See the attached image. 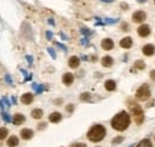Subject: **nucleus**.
<instances>
[{
    "instance_id": "19",
    "label": "nucleus",
    "mask_w": 155,
    "mask_h": 147,
    "mask_svg": "<svg viewBox=\"0 0 155 147\" xmlns=\"http://www.w3.org/2000/svg\"><path fill=\"white\" fill-rule=\"evenodd\" d=\"M31 116H32V119H36V120H39V119H42V116H43V110L42 109H34L32 111H31Z\"/></svg>"
},
{
    "instance_id": "3",
    "label": "nucleus",
    "mask_w": 155,
    "mask_h": 147,
    "mask_svg": "<svg viewBox=\"0 0 155 147\" xmlns=\"http://www.w3.org/2000/svg\"><path fill=\"white\" fill-rule=\"evenodd\" d=\"M129 108H130V114L133 115L135 123H136V125H142L143 121H145V113H143V109H142L139 104H136V103H131V104L129 105Z\"/></svg>"
},
{
    "instance_id": "26",
    "label": "nucleus",
    "mask_w": 155,
    "mask_h": 147,
    "mask_svg": "<svg viewBox=\"0 0 155 147\" xmlns=\"http://www.w3.org/2000/svg\"><path fill=\"white\" fill-rule=\"evenodd\" d=\"M1 117H2V120L5 121V122H11L12 120H11V117H10V115L8 114H6V113H1Z\"/></svg>"
},
{
    "instance_id": "16",
    "label": "nucleus",
    "mask_w": 155,
    "mask_h": 147,
    "mask_svg": "<svg viewBox=\"0 0 155 147\" xmlns=\"http://www.w3.org/2000/svg\"><path fill=\"white\" fill-rule=\"evenodd\" d=\"M79 65H80V59H79L78 56H72V57H69V60H68V66H69L71 68H77V67H79Z\"/></svg>"
},
{
    "instance_id": "34",
    "label": "nucleus",
    "mask_w": 155,
    "mask_h": 147,
    "mask_svg": "<svg viewBox=\"0 0 155 147\" xmlns=\"http://www.w3.org/2000/svg\"><path fill=\"white\" fill-rule=\"evenodd\" d=\"M149 75H151V79H152V80H154V81H155V69H153V71H151Z\"/></svg>"
},
{
    "instance_id": "39",
    "label": "nucleus",
    "mask_w": 155,
    "mask_h": 147,
    "mask_svg": "<svg viewBox=\"0 0 155 147\" xmlns=\"http://www.w3.org/2000/svg\"><path fill=\"white\" fill-rule=\"evenodd\" d=\"M122 7H124V8H128V5H125V4H123V5H122Z\"/></svg>"
},
{
    "instance_id": "25",
    "label": "nucleus",
    "mask_w": 155,
    "mask_h": 147,
    "mask_svg": "<svg viewBox=\"0 0 155 147\" xmlns=\"http://www.w3.org/2000/svg\"><path fill=\"white\" fill-rule=\"evenodd\" d=\"M32 87H34V90L37 92V93H41L42 91H43V87H42V85H37V84H32Z\"/></svg>"
},
{
    "instance_id": "41",
    "label": "nucleus",
    "mask_w": 155,
    "mask_h": 147,
    "mask_svg": "<svg viewBox=\"0 0 155 147\" xmlns=\"http://www.w3.org/2000/svg\"><path fill=\"white\" fill-rule=\"evenodd\" d=\"M103 1H105V2H111L112 0H103Z\"/></svg>"
},
{
    "instance_id": "29",
    "label": "nucleus",
    "mask_w": 155,
    "mask_h": 147,
    "mask_svg": "<svg viewBox=\"0 0 155 147\" xmlns=\"http://www.w3.org/2000/svg\"><path fill=\"white\" fill-rule=\"evenodd\" d=\"M5 80H6V83H7V84L13 85V83H12V80H11V77H10L8 74H6V75H5Z\"/></svg>"
},
{
    "instance_id": "42",
    "label": "nucleus",
    "mask_w": 155,
    "mask_h": 147,
    "mask_svg": "<svg viewBox=\"0 0 155 147\" xmlns=\"http://www.w3.org/2000/svg\"><path fill=\"white\" fill-rule=\"evenodd\" d=\"M139 1H140V2H145L146 0H139Z\"/></svg>"
},
{
    "instance_id": "14",
    "label": "nucleus",
    "mask_w": 155,
    "mask_h": 147,
    "mask_svg": "<svg viewBox=\"0 0 155 147\" xmlns=\"http://www.w3.org/2000/svg\"><path fill=\"white\" fill-rule=\"evenodd\" d=\"M61 120H62V115H61L60 113H57V111L51 113V114L49 115V121L53 122V123H59Z\"/></svg>"
},
{
    "instance_id": "36",
    "label": "nucleus",
    "mask_w": 155,
    "mask_h": 147,
    "mask_svg": "<svg viewBox=\"0 0 155 147\" xmlns=\"http://www.w3.org/2000/svg\"><path fill=\"white\" fill-rule=\"evenodd\" d=\"M56 46H59V47H60V48H61L62 50H65V51H67V48H66V47H65L63 44H61V43H56Z\"/></svg>"
},
{
    "instance_id": "5",
    "label": "nucleus",
    "mask_w": 155,
    "mask_h": 147,
    "mask_svg": "<svg viewBox=\"0 0 155 147\" xmlns=\"http://www.w3.org/2000/svg\"><path fill=\"white\" fill-rule=\"evenodd\" d=\"M146 18H147V16H146V13L143 11H136L133 14V20L135 23H142V22L146 20Z\"/></svg>"
},
{
    "instance_id": "11",
    "label": "nucleus",
    "mask_w": 155,
    "mask_h": 147,
    "mask_svg": "<svg viewBox=\"0 0 155 147\" xmlns=\"http://www.w3.org/2000/svg\"><path fill=\"white\" fill-rule=\"evenodd\" d=\"M73 81H74V75H73L72 73H65V74H63V77H62V83H63L65 85L69 86V85L73 84Z\"/></svg>"
},
{
    "instance_id": "21",
    "label": "nucleus",
    "mask_w": 155,
    "mask_h": 147,
    "mask_svg": "<svg viewBox=\"0 0 155 147\" xmlns=\"http://www.w3.org/2000/svg\"><path fill=\"white\" fill-rule=\"evenodd\" d=\"M134 67H136L137 69H145V68H146V63H145V61H142V60H137V61L135 62Z\"/></svg>"
},
{
    "instance_id": "4",
    "label": "nucleus",
    "mask_w": 155,
    "mask_h": 147,
    "mask_svg": "<svg viewBox=\"0 0 155 147\" xmlns=\"http://www.w3.org/2000/svg\"><path fill=\"white\" fill-rule=\"evenodd\" d=\"M136 98L141 102L147 101L148 98H151V89L147 84H143L142 86H140L136 91Z\"/></svg>"
},
{
    "instance_id": "13",
    "label": "nucleus",
    "mask_w": 155,
    "mask_h": 147,
    "mask_svg": "<svg viewBox=\"0 0 155 147\" xmlns=\"http://www.w3.org/2000/svg\"><path fill=\"white\" fill-rule=\"evenodd\" d=\"M25 121V116L23 114H16L12 119V123L16 125V126H20L23 125V122Z\"/></svg>"
},
{
    "instance_id": "7",
    "label": "nucleus",
    "mask_w": 155,
    "mask_h": 147,
    "mask_svg": "<svg viewBox=\"0 0 155 147\" xmlns=\"http://www.w3.org/2000/svg\"><path fill=\"white\" fill-rule=\"evenodd\" d=\"M100 44H101V48L104 50H111L113 48V46H115V43H113V41L111 38H104Z\"/></svg>"
},
{
    "instance_id": "18",
    "label": "nucleus",
    "mask_w": 155,
    "mask_h": 147,
    "mask_svg": "<svg viewBox=\"0 0 155 147\" xmlns=\"http://www.w3.org/2000/svg\"><path fill=\"white\" fill-rule=\"evenodd\" d=\"M105 89L107 91H115L116 90V81L115 80H106L105 81Z\"/></svg>"
},
{
    "instance_id": "40",
    "label": "nucleus",
    "mask_w": 155,
    "mask_h": 147,
    "mask_svg": "<svg viewBox=\"0 0 155 147\" xmlns=\"http://www.w3.org/2000/svg\"><path fill=\"white\" fill-rule=\"evenodd\" d=\"M49 23H50V24H53V25H54V20H53V19H49Z\"/></svg>"
},
{
    "instance_id": "33",
    "label": "nucleus",
    "mask_w": 155,
    "mask_h": 147,
    "mask_svg": "<svg viewBox=\"0 0 155 147\" xmlns=\"http://www.w3.org/2000/svg\"><path fill=\"white\" fill-rule=\"evenodd\" d=\"M26 60H28V62H29V65H32V56L31 55H26Z\"/></svg>"
},
{
    "instance_id": "31",
    "label": "nucleus",
    "mask_w": 155,
    "mask_h": 147,
    "mask_svg": "<svg viewBox=\"0 0 155 147\" xmlns=\"http://www.w3.org/2000/svg\"><path fill=\"white\" fill-rule=\"evenodd\" d=\"M71 147H87L86 144H82V143H77V144H73Z\"/></svg>"
},
{
    "instance_id": "9",
    "label": "nucleus",
    "mask_w": 155,
    "mask_h": 147,
    "mask_svg": "<svg viewBox=\"0 0 155 147\" xmlns=\"http://www.w3.org/2000/svg\"><path fill=\"white\" fill-rule=\"evenodd\" d=\"M119 46L122 47V48H124V49H129V48H131V46H133V38L131 37H124V38H122L121 40V42H119Z\"/></svg>"
},
{
    "instance_id": "28",
    "label": "nucleus",
    "mask_w": 155,
    "mask_h": 147,
    "mask_svg": "<svg viewBox=\"0 0 155 147\" xmlns=\"http://www.w3.org/2000/svg\"><path fill=\"white\" fill-rule=\"evenodd\" d=\"M48 53L51 55V57H53V59H55V57H56V53H55L51 48H48Z\"/></svg>"
},
{
    "instance_id": "37",
    "label": "nucleus",
    "mask_w": 155,
    "mask_h": 147,
    "mask_svg": "<svg viewBox=\"0 0 155 147\" xmlns=\"http://www.w3.org/2000/svg\"><path fill=\"white\" fill-rule=\"evenodd\" d=\"M47 38H48V40H51V38H53V34H51L50 31H47Z\"/></svg>"
},
{
    "instance_id": "10",
    "label": "nucleus",
    "mask_w": 155,
    "mask_h": 147,
    "mask_svg": "<svg viewBox=\"0 0 155 147\" xmlns=\"http://www.w3.org/2000/svg\"><path fill=\"white\" fill-rule=\"evenodd\" d=\"M20 102L23 103V104H25V105H29V104H31L32 102H34V95L32 93H24L22 97H20Z\"/></svg>"
},
{
    "instance_id": "15",
    "label": "nucleus",
    "mask_w": 155,
    "mask_h": 147,
    "mask_svg": "<svg viewBox=\"0 0 155 147\" xmlns=\"http://www.w3.org/2000/svg\"><path fill=\"white\" fill-rule=\"evenodd\" d=\"M101 65H103L104 67L109 68V67H111V66L113 65V59H112L111 56L106 55V56H104V57L101 59Z\"/></svg>"
},
{
    "instance_id": "23",
    "label": "nucleus",
    "mask_w": 155,
    "mask_h": 147,
    "mask_svg": "<svg viewBox=\"0 0 155 147\" xmlns=\"http://www.w3.org/2000/svg\"><path fill=\"white\" fill-rule=\"evenodd\" d=\"M80 99H81V101H85V102H88V101L91 99V95H89L88 92H85V93H82V95L80 96Z\"/></svg>"
},
{
    "instance_id": "1",
    "label": "nucleus",
    "mask_w": 155,
    "mask_h": 147,
    "mask_svg": "<svg viewBox=\"0 0 155 147\" xmlns=\"http://www.w3.org/2000/svg\"><path fill=\"white\" fill-rule=\"evenodd\" d=\"M130 121H131L130 115L127 111H121L111 120V126H112V128L115 131L123 132V131H125L129 127Z\"/></svg>"
},
{
    "instance_id": "43",
    "label": "nucleus",
    "mask_w": 155,
    "mask_h": 147,
    "mask_svg": "<svg viewBox=\"0 0 155 147\" xmlns=\"http://www.w3.org/2000/svg\"><path fill=\"white\" fill-rule=\"evenodd\" d=\"M154 2H155V0H154Z\"/></svg>"
},
{
    "instance_id": "27",
    "label": "nucleus",
    "mask_w": 155,
    "mask_h": 147,
    "mask_svg": "<svg viewBox=\"0 0 155 147\" xmlns=\"http://www.w3.org/2000/svg\"><path fill=\"white\" fill-rule=\"evenodd\" d=\"M81 34H82V35H86V36H89L92 32H91L89 30H87L86 28H83V29H81Z\"/></svg>"
},
{
    "instance_id": "38",
    "label": "nucleus",
    "mask_w": 155,
    "mask_h": 147,
    "mask_svg": "<svg viewBox=\"0 0 155 147\" xmlns=\"http://www.w3.org/2000/svg\"><path fill=\"white\" fill-rule=\"evenodd\" d=\"M4 108H5V107H4V99H0V109L4 110Z\"/></svg>"
},
{
    "instance_id": "24",
    "label": "nucleus",
    "mask_w": 155,
    "mask_h": 147,
    "mask_svg": "<svg viewBox=\"0 0 155 147\" xmlns=\"http://www.w3.org/2000/svg\"><path fill=\"white\" fill-rule=\"evenodd\" d=\"M123 140H124V138H123V137H117V138H115V139L112 140V145L122 144V143H123Z\"/></svg>"
},
{
    "instance_id": "6",
    "label": "nucleus",
    "mask_w": 155,
    "mask_h": 147,
    "mask_svg": "<svg viewBox=\"0 0 155 147\" xmlns=\"http://www.w3.org/2000/svg\"><path fill=\"white\" fill-rule=\"evenodd\" d=\"M137 34H139L141 37H148V36L151 35V28H149V25H147V24L141 25V26L137 29Z\"/></svg>"
},
{
    "instance_id": "20",
    "label": "nucleus",
    "mask_w": 155,
    "mask_h": 147,
    "mask_svg": "<svg viewBox=\"0 0 155 147\" xmlns=\"http://www.w3.org/2000/svg\"><path fill=\"white\" fill-rule=\"evenodd\" d=\"M136 147H153V144L149 139H143Z\"/></svg>"
},
{
    "instance_id": "32",
    "label": "nucleus",
    "mask_w": 155,
    "mask_h": 147,
    "mask_svg": "<svg viewBox=\"0 0 155 147\" xmlns=\"http://www.w3.org/2000/svg\"><path fill=\"white\" fill-rule=\"evenodd\" d=\"M122 30H123V31H128V30H129V25H128L127 23H123V24H122Z\"/></svg>"
},
{
    "instance_id": "12",
    "label": "nucleus",
    "mask_w": 155,
    "mask_h": 147,
    "mask_svg": "<svg viewBox=\"0 0 155 147\" xmlns=\"http://www.w3.org/2000/svg\"><path fill=\"white\" fill-rule=\"evenodd\" d=\"M142 51H143V54H145L146 56H152V55H154V53H155V47L153 44H146V46L142 48Z\"/></svg>"
},
{
    "instance_id": "22",
    "label": "nucleus",
    "mask_w": 155,
    "mask_h": 147,
    "mask_svg": "<svg viewBox=\"0 0 155 147\" xmlns=\"http://www.w3.org/2000/svg\"><path fill=\"white\" fill-rule=\"evenodd\" d=\"M7 134H8V131H7V128H5V127H1V128H0V140H4V139H6V138H7Z\"/></svg>"
},
{
    "instance_id": "35",
    "label": "nucleus",
    "mask_w": 155,
    "mask_h": 147,
    "mask_svg": "<svg viewBox=\"0 0 155 147\" xmlns=\"http://www.w3.org/2000/svg\"><path fill=\"white\" fill-rule=\"evenodd\" d=\"M45 127H47V123H44V122H42V123L38 125V129H44Z\"/></svg>"
},
{
    "instance_id": "17",
    "label": "nucleus",
    "mask_w": 155,
    "mask_h": 147,
    "mask_svg": "<svg viewBox=\"0 0 155 147\" xmlns=\"http://www.w3.org/2000/svg\"><path fill=\"white\" fill-rule=\"evenodd\" d=\"M18 144H19V140H18V138L16 135L10 137L8 140H7V146L8 147H17Z\"/></svg>"
},
{
    "instance_id": "44",
    "label": "nucleus",
    "mask_w": 155,
    "mask_h": 147,
    "mask_svg": "<svg viewBox=\"0 0 155 147\" xmlns=\"http://www.w3.org/2000/svg\"><path fill=\"white\" fill-rule=\"evenodd\" d=\"M98 147H99V146H98Z\"/></svg>"
},
{
    "instance_id": "30",
    "label": "nucleus",
    "mask_w": 155,
    "mask_h": 147,
    "mask_svg": "<svg viewBox=\"0 0 155 147\" xmlns=\"http://www.w3.org/2000/svg\"><path fill=\"white\" fill-rule=\"evenodd\" d=\"M66 110H67L68 113H72V111L74 110V105H73V104H68L67 108H66Z\"/></svg>"
},
{
    "instance_id": "8",
    "label": "nucleus",
    "mask_w": 155,
    "mask_h": 147,
    "mask_svg": "<svg viewBox=\"0 0 155 147\" xmlns=\"http://www.w3.org/2000/svg\"><path fill=\"white\" fill-rule=\"evenodd\" d=\"M20 137L23 140H30L34 137V132L30 128H24L20 131Z\"/></svg>"
},
{
    "instance_id": "2",
    "label": "nucleus",
    "mask_w": 155,
    "mask_h": 147,
    "mask_svg": "<svg viewBox=\"0 0 155 147\" xmlns=\"http://www.w3.org/2000/svg\"><path fill=\"white\" fill-rule=\"evenodd\" d=\"M105 135H106V129H105V127L101 126V125H95V126H93V127L88 131V133H87V138H88V140L92 141V143H99V141H101V140L105 138Z\"/></svg>"
}]
</instances>
